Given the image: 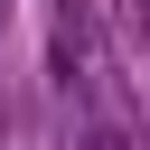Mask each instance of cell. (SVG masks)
I'll return each mask as SVG.
<instances>
[{
    "instance_id": "6da1fadb",
    "label": "cell",
    "mask_w": 150,
    "mask_h": 150,
    "mask_svg": "<svg viewBox=\"0 0 150 150\" xmlns=\"http://www.w3.org/2000/svg\"><path fill=\"white\" fill-rule=\"evenodd\" d=\"M75 150H131V141H122V122H84V141H75Z\"/></svg>"
}]
</instances>
